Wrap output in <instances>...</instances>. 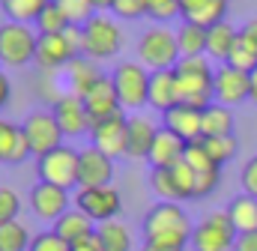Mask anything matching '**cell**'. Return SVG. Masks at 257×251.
Masks as SVG:
<instances>
[{"label": "cell", "mask_w": 257, "mask_h": 251, "mask_svg": "<svg viewBox=\"0 0 257 251\" xmlns=\"http://www.w3.org/2000/svg\"><path fill=\"white\" fill-rule=\"evenodd\" d=\"M177 93L180 105L209 108L215 102V66L209 57H183L177 63Z\"/></svg>", "instance_id": "1"}, {"label": "cell", "mask_w": 257, "mask_h": 251, "mask_svg": "<svg viewBox=\"0 0 257 251\" xmlns=\"http://www.w3.org/2000/svg\"><path fill=\"white\" fill-rule=\"evenodd\" d=\"M138 60L150 72L177 69V63L183 60L180 45H177V30H171L168 24H153L138 42Z\"/></svg>", "instance_id": "3"}, {"label": "cell", "mask_w": 257, "mask_h": 251, "mask_svg": "<svg viewBox=\"0 0 257 251\" xmlns=\"http://www.w3.org/2000/svg\"><path fill=\"white\" fill-rule=\"evenodd\" d=\"M227 66H233V69H239V72H254L257 69V45L239 30V36H236V42H233V48H230V57H227Z\"/></svg>", "instance_id": "32"}, {"label": "cell", "mask_w": 257, "mask_h": 251, "mask_svg": "<svg viewBox=\"0 0 257 251\" xmlns=\"http://www.w3.org/2000/svg\"><path fill=\"white\" fill-rule=\"evenodd\" d=\"M180 6H183V21L212 27L218 21H227L230 0H180Z\"/></svg>", "instance_id": "22"}, {"label": "cell", "mask_w": 257, "mask_h": 251, "mask_svg": "<svg viewBox=\"0 0 257 251\" xmlns=\"http://www.w3.org/2000/svg\"><path fill=\"white\" fill-rule=\"evenodd\" d=\"M156 135H159V126L153 123L150 117L132 114V117H128L126 159H132V162H147V159H150V150H153V144H156Z\"/></svg>", "instance_id": "18"}, {"label": "cell", "mask_w": 257, "mask_h": 251, "mask_svg": "<svg viewBox=\"0 0 257 251\" xmlns=\"http://www.w3.org/2000/svg\"><path fill=\"white\" fill-rule=\"evenodd\" d=\"M96 236H99L105 251H132V233L120 218L96 224Z\"/></svg>", "instance_id": "30"}, {"label": "cell", "mask_w": 257, "mask_h": 251, "mask_svg": "<svg viewBox=\"0 0 257 251\" xmlns=\"http://www.w3.org/2000/svg\"><path fill=\"white\" fill-rule=\"evenodd\" d=\"M221 183V168L218 171H203V174H197V197H206V194H212L215 188Z\"/></svg>", "instance_id": "44"}, {"label": "cell", "mask_w": 257, "mask_h": 251, "mask_svg": "<svg viewBox=\"0 0 257 251\" xmlns=\"http://www.w3.org/2000/svg\"><path fill=\"white\" fill-rule=\"evenodd\" d=\"M183 162L192 168L194 174H203V171H218V165L209 159V153H206L203 141H192V144L186 147V159H183Z\"/></svg>", "instance_id": "38"}, {"label": "cell", "mask_w": 257, "mask_h": 251, "mask_svg": "<svg viewBox=\"0 0 257 251\" xmlns=\"http://www.w3.org/2000/svg\"><path fill=\"white\" fill-rule=\"evenodd\" d=\"M84 54V30L81 27H69L66 33L57 36H39V48H36V66L42 72H60L66 69L75 57Z\"/></svg>", "instance_id": "4"}, {"label": "cell", "mask_w": 257, "mask_h": 251, "mask_svg": "<svg viewBox=\"0 0 257 251\" xmlns=\"http://www.w3.org/2000/svg\"><path fill=\"white\" fill-rule=\"evenodd\" d=\"M147 18H153L156 24H168L174 18H183V6L180 0H150Z\"/></svg>", "instance_id": "39"}, {"label": "cell", "mask_w": 257, "mask_h": 251, "mask_svg": "<svg viewBox=\"0 0 257 251\" xmlns=\"http://www.w3.org/2000/svg\"><path fill=\"white\" fill-rule=\"evenodd\" d=\"M75 206L81 212H87L96 224L102 221H114L123 209V197L114 186H99V188H78V194L72 197Z\"/></svg>", "instance_id": "11"}, {"label": "cell", "mask_w": 257, "mask_h": 251, "mask_svg": "<svg viewBox=\"0 0 257 251\" xmlns=\"http://www.w3.org/2000/svg\"><path fill=\"white\" fill-rule=\"evenodd\" d=\"M150 69L141 60H123L117 63V69L111 72L114 78V87H117V96H120V105L123 111H141L150 105Z\"/></svg>", "instance_id": "6"}, {"label": "cell", "mask_w": 257, "mask_h": 251, "mask_svg": "<svg viewBox=\"0 0 257 251\" xmlns=\"http://www.w3.org/2000/svg\"><path fill=\"white\" fill-rule=\"evenodd\" d=\"M141 251H186V245H171V242H144Z\"/></svg>", "instance_id": "49"}, {"label": "cell", "mask_w": 257, "mask_h": 251, "mask_svg": "<svg viewBox=\"0 0 257 251\" xmlns=\"http://www.w3.org/2000/svg\"><path fill=\"white\" fill-rule=\"evenodd\" d=\"M114 177V159L96 150L93 144L78 153V188H99L111 186Z\"/></svg>", "instance_id": "13"}, {"label": "cell", "mask_w": 257, "mask_h": 251, "mask_svg": "<svg viewBox=\"0 0 257 251\" xmlns=\"http://www.w3.org/2000/svg\"><path fill=\"white\" fill-rule=\"evenodd\" d=\"M33 27H36V33H39V36H57V33H66L72 24H69V18H66L63 12L57 9V3L51 0V3L45 6V12L36 18V24H33Z\"/></svg>", "instance_id": "34"}, {"label": "cell", "mask_w": 257, "mask_h": 251, "mask_svg": "<svg viewBox=\"0 0 257 251\" xmlns=\"http://www.w3.org/2000/svg\"><path fill=\"white\" fill-rule=\"evenodd\" d=\"M39 33L30 24L21 21H3L0 24V63L9 69H21L36 60Z\"/></svg>", "instance_id": "5"}, {"label": "cell", "mask_w": 257, "mask_h": 251, "mask_svg": "<svg viewBox=\"0 0 257 251\" xmlns=\"http://www.w3.org/2000/svg\"><path fill=\"white\" fill-rule=\"evenodd\" d=\"M233 251H257V230L254 233H239V239H236Z\"/></svg>", "instance_id": "47"}, {"label": "cell", "mask_w": 257, "mask_h": 251, "mask_svg": "<svg viewBox=\"0 0 257 251\" xmlns=\"http://www.w3.org/2000/svg\"><path fill=\"white\" fill-rule=\"evenodd\" d=\"M174 105H180V93H177V72L174 69H162L150 75V108L156 111H171Z\"/></svg>", "instance_id": "23"}, {"label": "cell", "mask_w": 257, "mask_h": 251, "mask_svg": "<svg viewBox=\"0 0 257 251\" xmlns=\"http://www.w3.org/2000/svg\"><path fill=\"white\" fill-rule=\"evenodd\" d=\"M105 78V72L99 69V60H93V57H87V54H81V57H75V60L66 66V81H69V93H75V96H87L99 81Z\"/></svg>", "instance_id": "21"}, {"label": "cell", "mask_w": 257, "mask_h": 251, "mask_svg": "<svg viewBox=\"0 0 257 251\" xmlns=\"http://www.w3.org/2000/svg\"><path fill=\"white\" fill-rule=\"evenodd\" d=\"M236 239H239V233H236L230 215L224 209H215L200 224H194L192 248L194 251H233Z\"/></svg>", "instance_id": "9"}, {"label": "cell", "mask_w": 257, "mask_h": 251, "mask_svg": "<svg viewBox=\"0 0 257 251\" xmlns=\"http://www.w3.org/2000/svg\"><path fill=\"white\" fill-rule=\"evenodd\" d=\"M194 233L192 218L180 203L162 200L150 206L144 215V242H171V245H189Z\"/></svg>", "instance_id": "2"}, {"label": "cell", "mask_w": 257, "mask_h": 251, "mask_svg": "<svg viewBox=\"0 0 257 251\" xmlns=\"http://www.w3.org/2000/svg\"><path fill=\"white\" fill-rule=\"evenodd\" d=\"M171 174H174V186H177V200H192V197H197V174H194L186 162L177 165V168H171Z\"/></svg>", "instance_id": "37"}, {"label": "cell", "mask_w": 257, "mask_h": 251, "mask_svg": "<svg viewBox=\"0 0 257 251\" xmlns=\"http://www.w3.org/2000/svg\"><path fill=\"white\" fill-rule=\"evenodd\" d=\"M84 54L93 57V60H108V57H117L120 48H123V33H120V24L114 18H108L105 12H96L84 27Z\"/></svg>", "instance_id": "7"}, {"label": "cell", "mask_w": 257, "mask_h": 251, "mask_svg": "<svg viewBox=\"0 0 257 251\" xmlns=\"http://www.w3.org/2000/svg\"><path fill=\"white\" fill-rule=\"evenodd\" d=\"M78 153L81 150H72L69 144L51 150L48 156L36 159V171H39V180L42 183H51L57 188H75L78 186Z\"/></svg>", "instance_id": "10"}, {"label": "cell", "mask_w": 257, "mask_h": 251, "mask_svg": "<svg viewBox=\"0 0 257 251\" xmlns=\"http://www.w3.org/2000/svg\"><path fill=\"white\" fill-rule=\"evenodd\" d=\"M242 33H245V36H248V39H251V42L257 45V18H251V21L242 27Z\"/></svg>", "instance_id": "50"}, {"label": "cell", "mask_w": 257, "mask_h": 251, "mask_svg": "<svg viewBox=\"0 0 257 251\" xmlns=\"http://www.w3.org/2000/svg\"><path fill=\"white\" fill-rule=\"evenodd\" d=\"M162 120H165L162 129L174 132V135L183 138L186 144H192V141H200V138H203V126H200L203 111H200V108H192V105H174L171 111L162 114Z\"/></svg>", "instance_id": "19"}, {"label": "cell", "mask_w": 257, "mask_h": 251, "mask_svg": "<svg viewBox=\"0 0 257 251\" xmlns=\"http://www.w3.org/2000/svg\"><path fill=\"white\" fill-rule=\"evenodd\" d=\"M30 156L21 126L0 117V165H21Z\"/></svg>", "instance_id": "24"}, {"label": "cell", "mask_w": 257, "mask_h": 251, "mask_svg": "<svg viewBox=\"0 0 257 251\" xmlns=\"http://www.w3.org/2000/svg\"><path fill=\"white\" fill-rule=\"evenodd\" d=\"M93 6H96L99 12H105V9H111V6H114V0H93Z\"/></svg>", "instance_id": "51"}, {"label": "cell", "mask_w": 257, "mask_h": 251, "mask_svg": "<svg viewBox=\"0 0 257 251\" xmlns=\"http://www.w3.org/2000/svg\"><path fill=\"white\" fill-rule=\"evenodd\" d=\"M251 102H257V69L251 72Z\"/></svg>", "instance_id": "52"}, {"label": "cell", "mask_w": 257, "mask_h": 251, "mask_svg": "<svg viewBox=\"0 0 257 251\" xmlns=\"http://www.w3.org/2000/svg\"><path fill=\"white\" fill-rule=\"evenodd\" d=\"M51 114L57 117L66 138H81V135H90V129H93V120H90V111H87L84 99L75 96V93H60L54 99Z\"/></svg>", "instance_id": "12"}, {"label": "cell", "mask_w": 257, "mask_h": 251, "mask_svg": "<svg viewBox=\"0 0 257 251\" xmlns=\"http://www.w3.org/2000/svg\"><path fill=\"white\" fill-rule=\"evenodd\" d=\"M150 186H153V191H156L162 200L177 203V186H174V174H171V168H168V171H153V174H150Z\"/></svg>", "instance_id": "40"}, {"label": "cell", "mask_w": 257, "mask_h": 251, "mask_svg": "<svg viewBox=\"0 0 257 251\" xmlns=\"http://www.w3.org/2000/svg\"><path fill=\"white\" fill-rule=\"evenodd\" d=\"M150 9V0H114L111 12L123 21H135V18H144Z\"/></svg>", "instance_id": "42"}, {"label": "cell", "mask_w": 257, "mask_h": 251, "mask_svg": "<svg viewBox=\"0 0 257 251\" xmlns=\"http://www.w3.org/2000/svg\"><path fill=\"white\" fill-rule=\"evenodd\" d=\"M236 36H239V30L230 21H218V24L206 27V54L215 57V60H227Z\"/></svg>", "instance_id": "26"}, {"label": "cell", "mask_w": 257, "mask_h": 251, "mask_svg": "<svg viewBox=\"0 0 257 251\" xmlns=\"http://www.w3.org/2000/svg\"><path fill=\"white\" fill-rule=\"evenodd\" d=\"M203 141V147H206V153H209V159L221 168V165H227L236 153H239V144H236V138L233 135H221V138H200Z\"/></svg>", "instance_id": "35"}, {"label": "cell", "mask_w": 257, "mask_h": 251, "mask_svg": "<svg viewBox=\"0 0 257 251\" xmlns=\"http://www.w3.org/2000/svg\"><path fill=\"white\" fill-rule=\"evenodd\" d=\"M30 251H72V245L66 242L57 230H45V233H36L33 236Z\"/></svg>", "instance_id": "43"}, {"label": "cell", "mask_w": 257, "mask_h": 251, "mask_svg": "<svg viewBox=\"0 0 257 251\" xmlns=\"http://www.w3.org/2000/svg\"><path fill=\"white\" fill-rule=\"evenodd\" d=\"M51 0H0L6 21H21V24H36V18L45 12Z\"/></svg>", "instance_id": "31"}, {"label": "cell", "mask_w": 257, "mask_h": 251, "mask_svg": "<svg viewBox=\"0 0 257 251\" xmlns=\"http://www.w3.org/2000/svg\"><path fill=\"white\" fill-rule=\"evenodd\" d=\"M251 99V75L248 72H239L227 63L215 66V102L218 105H239Z\"/></svg>", "instance_id": "15"}, {"label": "cell", "mask_w": 257, "mask_h": 251, "mask_svg": "<svg viewBox=\"0 0 257 251\" xmlns=\"http://www.w3.org/2000/svg\"><path fill=\"white\" fill-rule=\"evenodd\" d=\"M203 138H221V135H233V111L227 105L212 102L209 108H203Z\"/></svg>", "instance_id": "28"}, {"label": "cell", "mask_w": 257, "mask_h": 251, "mask_svg": "<svg viewBox=\"0 0 257 251\" xmlns=\"http://www.w3.org/2000/svg\"><path fill=\"white\" fill-rule=\"evenodd\" d=\"M242 191L257 197V156H251L242 168Z\"/></svg>", "instance_id": "45"}, {"label": "cell", "mask_w": 257, "mask_h": 251, "mask_svg": "<svg viewBox=\"0 0 257 251\" xmlns=\"http://www.w3.org/2000/svg\"><path fill=\"white\" fill-rule=\"evenodd\" d=\"M90 141L96 150H102L105 156L117 159V156H126V141H128V117L120 111L102 123H93L90 129Z\"/></svg>", "instance_id": "14"}, {"label": "cell", "mask_w": 257, "mask_h": 251, "mask_svg": "<svg viewBox=\"0 0 257 251\" xmlns=\"http://www.w3.org/2000/svg\"><path fill=\"white\" fill-rule=\"evenodd\" d=\"M72 203H75V200L69 197V191L51 186V183H39V186L30 188V209H33L39 218H45V221H57L60 215L69 212Z\"/></svg>", "instance_id": "16"}, {"label": "cell", "mask_w": 257, "mask_h": 251, "mask_svg": "<svg viewBox=\"0 0 257 251\" xmlns=\"http://www.w3.org/2000/svg\"><path fill=\"white\" fill-rule=\"evenodd\" d=\"M57 3V9L63 12L66 18H69V24H75V27H84L99 9L93 6V0H54Z\"/></svg>", "instance_id": "36"}, {"label": "cell", "mask_w": 257, "mask_h": 251, "mask_svg": "<svg viewBox=\"0 0 257 251\" xmlns=\"http://www.w3.org/2000/svg\"><path fill=\"white\" fill-rule=\"evenodd\" d=\"M30 230L15 218L0 224V251H30Z\"/></svg>", "instance_id": "33"}, {"label": "cell", "mask_w": 257, "mask_h": 251, "mask_svg": "<svg viewBox=\"0 0 257 251\" xmlns=\"http://www.w3.org/2000/svg\"><path fill=\"white\" fill-rule=\"evenodd\" d=\"M72 251H105L102 248V242H99V236L93 233V236H87V239H81V242H75Z\"/></svg>", "instance_id": "48"}, {"label": "cell", "mask_w": 257, "mask_h": 251, "mask_svg": "<svg viewBox=\"0 0 257 251\" xmlns=\"http://www.w3.org/2000/svg\"><path fill=\"white\" fill-rule=\"evenodd\" d=\"M186 141L183 138H177L174 132H168V129H159V135H156V144H153V150H150V168L153 171H168V168H177V165H183V159H186Z\"/></svg>", "instance_id": "20"}, {"label": "cell", "mask_w": 257, "mask_h": 251, "mask_svg": "<svg viewBox=\"0 0 257 251\" xmlns=\"http://www.w3.org/2000/svg\"><path fill=\"white\" fill-rule=\"evenodd\" d=\"M54 230L63 236L69 245H75V242H81V239H87V236H93V233H96V221H93L87 212H81V209L75 206V209H69L66 215L57 218Z\"/></svg>", "instance_id": "25"}, {"label": "cell", "mask_w": 257, "mask_h": 251, "mask_svg": "<svg viewBox=\"0 0 257 251\" xmlns=\"http://www.w3.org/2000/svg\"><path fill=\"white\" fill-rule=\"evenodd\" d=\"M84 105H87V111H90V120L93 123H102V120H108V117H114V114H120L123 111V105H120V96H117V87H114V78L111 75H105L87 96H84Z\"/></svg>", "instance_id": "17"}, {"label": "cell", "mask_w": 257, "mask_h": 251, "mask_svg": "<svg viewBox=\"0 0 257 251\" xmlns=\"http://www.w3.org/2000/svg\"><path fill=\"white\" fill-rule=\"evenodd\" d=\"M9 99H12V84H9V75L0 69V111L9 105Z\"/></svg>", "instance_id": "46"}, {"label": "cell", "mask_w": 257, "mask_h": 251, "mask_svg": "<svg viewBox=\"0 0 257 251\" xmlns=\"http://www.w3.org/2000/svg\"><path fill=\"white\" fill-rule=\"evenodd\" d=\"M18 212H21V197H18V191L9 188V186H0V224L15 221Z\"/></svg>", "instance_id": "41"}, {"label": "cell", "mask_w": 257, "mask_h": 251, "mask_svg": "<svg viewBox=\"0 0 257 251\" xmlns=\"http://www.w3.org/2000/svg\"><path fill=\"white\" fill-rule=\"evenodd\" d=\"M227 215H230L236 233H254L257 230V197H251V194L242 191V194L233 197V203L227 206Z\"/></svg>", "instance_id": "27"}, {"label": "cell", "mask_w": 257, "mask_h": 251, "mask_svg": "<svg viewBox=\"0 0 257 251\" xmlns=\"http://www.w3.org/2000/svg\"><path fill=\"white\" fill-rule=\"evenodd\" d=\"M177 45H180L183 57H203L206 54V27L183 21L177 27Z\"/></svg>", "instance_id": "29"}, {"label": "cell", "mask_w": 257, "mask_h": 251, "mask_svg": "<svg viewBox=\"0 0 257 251\" xmlns=\"http://www.w3.org/2000/svg\"><path fill=\"white\" fill-rule=\"evenodd\" d=\"M21 132H24L30 156H36V159H42L51 150L63 147V138H66L60 123H57V117L51 111H30L24 117V123H21Z\"/></svg>", "instance_id": "8"}]
</instances>
